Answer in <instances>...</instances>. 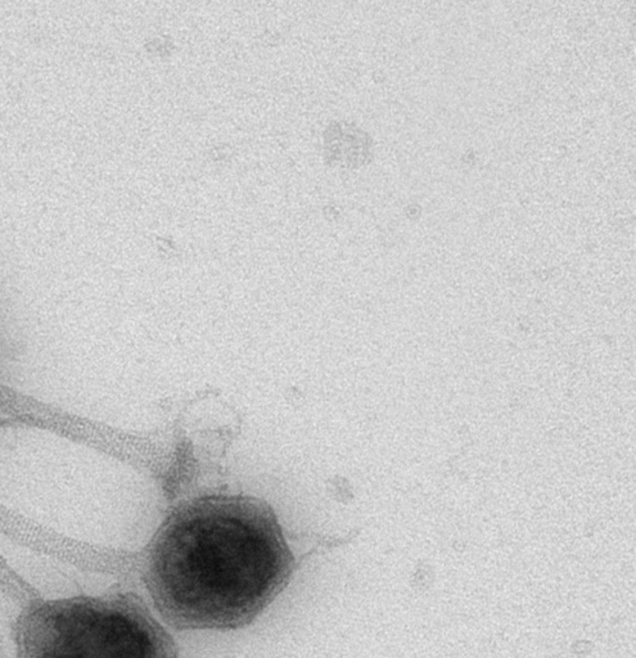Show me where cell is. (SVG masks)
I'll list each match as a JSON object with an SVG mask.
<instances>
[{"label":"cell","mask_w":636,"mask_h":658,"mask_svg":"<svg viewBox=\"0 0 636 658\" xmlns=\"http://www.w3.org/2000/svg\"><path fill=\"white\" fill-rule=\"evenodd\" d=\"M295 571L272 507L211 495L175 509L150 542L144 581L160 615L178 630H235L270 606Z\"/></svg>","instance_id":"cell-1"},{"label":"cell","mask_w":636,"mask_h":658,"mask_svg":"<svg viewBox=\"0 0 636 658\" xmlns=\"http://www.w3.org/2000/svg\"><path fill=\"white\" fill-rule=\"evenodd\" d=\"M17 658H179L132 593L35 602L16 625Z\"/></svg>","instance_id":"cell-2"},{"label":"cell","mask_w":636,"mask_h":658,"mask_svg":"<svg viewBox=\"0 0 636 658\" xmlns=\"http://www.w3.org/2000/svg\"><path fill=\"white\" fill-rule=\"evenodd\" d=\"M372 139L355 124L337 123L324 135L325 156L342 167H356L372 156Z\"/></svg>","instance_id":"cell-3"}]
</instances>
